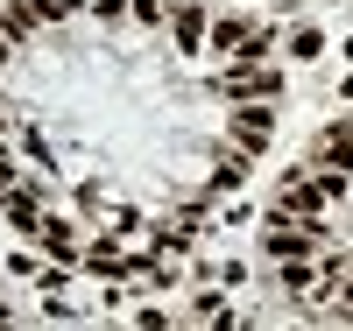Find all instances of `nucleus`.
Returning <instances> with one entry per match:
<instances>
[{"label":"nucleus","instance_id":"obj_6","mask_svg":"<svg viewBox=\"0 0 353 331\" xmlns=\"http://www.w3.org/2000/svg\"><path fill=\"white\" fill-rule=\"evenodd\" d=\"M212 184H219V191H241V184H248V162H241V156H226V162H219V176H212Z\"/></svg>","mask_w":353,"mask_h":331},{"label":"nucleus","instance_id":"obj_11","mask_svg":"<svg viewBox=\"0 0 353 331\" xmlns=\"http://www.w3.org/2000/svg\"><path fill=\"white\" fill-rule=\"evenodd\" d=\"M346 303H353V289H346Z\"/></svg>","mask_w":353,"mask_h":331},{"label":"nucleus","instance_id":"obj_5","mask_svg":"<svg viewBox=\"0 0 353 331\" xmlns=\"http://www.w3.org/2000/svg\"><path fill=\"white\" fill-rule=\"evenodd\" d=\"M198 36H205V14H198V8H184V14H176V43L198 50Z\"/></svg>","mask_w":353,"mask_h":331},{"label":"nucleus","instance_id":"obj_8","mask_svg":"<svg viewBox=\"0 0 353 331\" xmlns=\"http://www.w3.org/2000/svg\"><path fill=\"white\" fill-rule=\"evenodd\" d=\"M290 50H297V56H318V50H325V36H318V28H297V36H290Z\"/></svg>","mask_w":353,"mask_h":331},{"label":"nucleus","instance_id":"obj_10","mask_svg":"<svg viewBox=\"0 0 353 331\" xmlns=\"http://www.w3.org/2000/svg\"><path fill=\"white\" fill-rule=\"evenodd\" d=\"M0 64H8V36H0Z\"/></svg>","mask_w":353,"mask_h":331},{"label":"nucleus","instance_id":"obj_7","mask_svg":"<svg viewBox=\"0 0 353 331\" xmlns=\"http://www.w3.org/2000/svg\"><path fill=\"white\" fill-rule=\"evenodd\" d=\"M212 43H219V50H248V28H241V21H219Z\"/></svg>","mask_w":353,"mask_h":331},{"label":"nucleus","instance_id":"obj_1","mask_svg":"<svg viewBox=\"0 0 353 331\" xmlns=\"http://www.w3.org/2000/svg\"><path fill=\"white\" fill-rule=\"evenodd\" d=\"M276 85H283L276 71H226V78H219V92H226V99H261V92L276 99Z\"/></svg>","mask_w":353,"mask_h":331},{"label":"nucleus","instance_id":"obj_2","mask_svg":"<svg viewBox=\"0 0 353 331\" xmlns=\"http://www.w3.org/2000/svg\"><path fill=\"white\" fill-rule=\"evenodd\" d=\"M269 127H276L269 106H241V113H233V134H241V148H261V141H269Z\"/></svg>","mask_w":353,"mask_h":331},{"label":"nucleus","instance_id":"obj_3","mask_svg":"<svg viewBox=\"0 0 353 331\" xmlns=\"http://www.w3.org/2000/svg\"><path fill=\"white\" fill-rule=\"evenodd\" d=\"M36 239H43V247H50L57 261H71V254H78V239H71V226H57V219H50V226H36Z\"/></svg>","mask_w":353,"mask_h":331},{"label":"nucleus","instance_id":"obj_9","mask_svg":"<svg viewBox=\"0 0 353 331\" xmlns=\"http://www.w3.org/2000/svg\"><path fill=\"white\" fill-rule=\"evenodd\" d=\"M14 191V169H8V156H0V197H8Z\"/></svg>","mask_w":353,"mask_h":331},{"label":"nucleus","instance_id":"obj_4","mask_svg":"<svg viewBox=\"0 0 353 331\" xmlns=\"http://www.w3.org/2000/svg\"><path fill=\"white\" fill-rule=\"evenodd\" d=\"M318 156H325L332 169H353V141H346V134H325V141H318Z\"/></svg>","mask_w":353,"mask_h":331}]
</instances>
